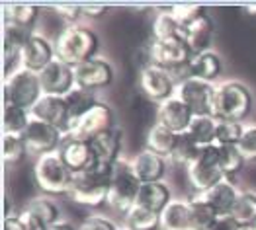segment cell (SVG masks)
<instances>
[{"mask_svg":"<svg viewBox=\"0 0 256 230\" xmlns=\"http://www.w3.org/2000/svg\"><path fill=\"white\" fill-rule=\"evenodd\" d=\"M55 51H57V59L76 68L78 64L96 57L98 35L82 23L66 25L55 39Z\"/></svg>","mask_w":256,"mask_h":230,"instance_id":"1","label":"cell"},{"mask_svg":"<svg viewBox=\"0 0 256 230\" xmlns=\"http://www.w3.org/2000/svg\"><path fill=\"white\" fill-rule=\"evenodd\" d=\"M252 92L238 80H223L215 84L214 115L217 119L240 121L252 111Z\"/></svg>","mask_w":256,"mask_h":230,"instance_id":"2","label":"cell"},{"mask_svg":"<svg viewBox=\"0 0 256 230\" xmlns=\"http://www.w3.org/2000/svg\"><path fill=\"white\" fill-rule=\"evenodd\" d=\"M34 176L45 195H68L76 174L64 164L59 152H51L38 158Z\"/></svg>","mask_w":256,"mask_h":230,"instance_id":"3","label":"cell"},{"mask_svg":"<svg viewBox=\"0 0 256 230\" xmlns=\"http://www.w3.org/2000/svg\"><path fill=\"white\" fill-rule=\"evenodd\" d=\"M141 186L143 184L133 172L131 162L120 160L116 166L114 182L110 186V193H108V207L126 217L137 205V195L141 191Z\"/></svg>","mask_w":256,"mask_h":230,"instance_id":"4","label":"cell"},{"mask_svg":"<svg viewBox=\"0 0 256 230\" xmlns=\"http://www.w3.org/2000/svg\"><path fill=\"white\" fill-rule=\"evenodd\" d=\"M43 88L40 74L22 68L4 78V105H16L32 111L34 105L42 100Z\"/></svg>","mask_w":256,"mask_h":230,"instance_id":"5","label":"cell"},{"mask_svg":"<svg viewBox=\"0 0 256 230\" xmlns=\"http://www.w3.org/2000/svg\"><path fill=\"white\" fill-rule=\"evenodd\" d=\"M149 55L150 64L172 72L174 78L178 74H182V80L188 78L186 70H188V64L194 55L184 39H164V41L152 39L149 47Z\"/></svg>","mask_w":256,"mask_h":230,"instance_id":"6","label":"cell"},{"mask_svg":"<svg viewBox=\"0 0 256 230\" xmlns=\"http://www.w3.org/2000/svg\"><path fill=\"white\" fill-rule=\"evenodd\" d=\"M186 170H188V180L198 193H204L217 186L219 182L227 180V176L221 168V162H219V150L215 145L202 148L200 156Z\"/></svg>","mask_w":256,"mask_h":230,"instance_id":"7","label":"cell"},{"mask_svg":"<svg viewBox=\"0 0 256 230\" xmlns=\"http://www.w3.org/2000/svg\"><path fill=\"white\" fill-rule=\"evenodd\" d=\"M24 139H26L30 154L40 158V156L51 154V152H59V148L63 147L64 133L61 129L49 125L32 115L30 123L24 131Z\"/></svg>","mask_w":256,"mask_h":230,"instance_id":"8","label":"cell"},{"mask_svg":"<svg viewBox=\"0 0 256 230\" xmlns=\"http://www.w3.org/2000/svg\"><path fill=\"white\" fill-rule=\"evenodd\" d=\"M174 96L188 105L194 115H214L215 84L188 76L176 84Z\"/></svg>","mask_w":256,"mask_h":230,"instance_id":"9","label":"cell"},{"mask_svg":"<svg viewBox=\"0 0 256 230\" xmlns=\"http://www.w3.org/2000/svg\"><path fill=\"white\" fill-rule=\"evenodd\" d=\"M112 129H116V113L108 104L98 102L64 137L90 141V139H94L106 131H112Z\"/></svg>","mask_w":256,"mask_h":230,"instance_id":"10","label":"cell"},{"mask_svg":"<svg viewBox=\"0 0 256 230\" xmlns=\"http://www.w3.org/2000/svg\"><path fill=\"white\" fill-rule=\"evenodd\" d=\"M139 84H141L143 94L149 100L156 102V104H162L164 100H168V98L174 96L178 80L174 78V74L168 72V70L158 68L154 64H147V66L141 68Z\"/></svg>","mask_w":256,"mask_h":230,"instance_id":"11","label":"cell"},{"mask_svg":"<svg viewBox=\"0 0 256 230\" xmlns=\"http://www.w3.org/2000/svg\"><path fill=\"white\" fill-rule=\"evenodd\" d=\"M114 76H116V70H114L112 63L102 57H94L74 68L76 86L84 88V90H92V92L108 88L114 82Z\"/></svg>","mask_w":256,"mask_h":230,"instance_id":"12","label":"cell"},{"mask_svg":"<svg viewBox=\"0 0 256 230\" xmlns=\"http://www.w3.org/2000/svg\"><path fill=\"white\" fill-rule=\"evenodd\" d=\"M40 82L45 96H66L70 90L76 88L74 66L63 63L61 59H55L40 72Z\"/></svg>","mask_w":256,"mask_h":230,"instance_id":"13","label":"cell"},{"mask_svg":"<svg viewBox=\"0 0 256 230\" xmlns=\"http://www.w3.org/2000/svg\"><path fill=\"white\" fill-rule=\"evenodd\" d=\"M55 59H57L55 43H51L40 33H32V37L28 39L24 51H22V68L40 74L43 68L49 66Z\"/></svg>","mask_w":256,"mask_h":230,"instance_id":"14","label":"cell"},{"mask_svg":"<svg viewBox=\"0 0 256 230\" xmlns=\"http://www.w3.org/2000/svg\"><path fill=\"white\" fill-rule=\"evenodd\" d=\"M192 109L184 104L182 100H178L176 96L164 100L162 104H158V107H156V123L170 129L172 133H176V135L188 133V127L192 123Z\"/></svg>","mask_w":256,"mask_h":230,"instance_id":"15","label":"cell"},{"mask_svg":"<svg viewBox=\"0 0 256 230\" xmlns=\"http://www.w3.org/2000/svg\"><path fill=\"white\" fill-rule=\"evenodd\" d=\"M108 193H110L108 186H102V184L90 180L84 174H76L72 188L68 191V197L76 205H82L88 209H98L102 205H108Z\"/></svg>","mask_w":256,"mask_h":230,"instance_id":"16","label":"cell"},{"mask_svg":"<svg viewBox=\"0 0 256 230\" xmlns=\"http://www.w3.org/2000/svg\"><path fill=\"white\" fill-rule=\"evenodd\" d=\"M240 193L242 191L236 188L235 182L227 178V180L219 182L217 186H214V188L208 189V191H204V193H196V197H200L202 201H206L219 217H227V215H233Z\"/></svg>","mask_w":256,"mask_h":230,"instance_id":"17","label":"cell"},{"mask_svg":"<svg viewBox=\"0 0 256 230\" xmlns=\"http://www.w3.org/2000/svg\"><path fill=\"white\" fill-rule=\"evenodd\" d=\"M32 115L49 125L61 129L64 135L68 133L70 121H68V107L64 102V96H45L43 94L42 100L34 105Z\"/></svg>","mask_w":256,"mask_h":230,"instance_id":"18","label":"cell"},{"mask_svg":"<svg viewBox=\"0 0 256 230\" xmlns=\"http://www.w3.org/2000/svg\"><path fill=\"white\" fill-rule=\"evenodd\" d=\"M131 162L133 172L137 174V178L141 180V184H154V182H162L164 174H166V166H168V158L154 154L150 150H141L139 154H135Z\"/></svg>","mask_w":256,"mask_h":230,"instance_id":"19","label":"cell"},{"mask_svg":"<svg viewBox=\"0 0 256 230\" xmlns=\"http://www.w3.org/2000/svg\"><path fill=\"white\" fill-rule=\"evenodd\" d=\"M59 154L64 160V164L74 174H82L86 168L94 162V152L90 147V141L74 139V137H64L63 147L59 148Z\"/></svg>","mask_w":256,"mask_h":230,"instance_id":"20","label":"cell"},{"mask_svg":"<svg viewBox=\"0 0 256 230\" xmlns=\"http://www.w3.org/2000/svg\"><path fill=\"white\" fill-rule=\"evenodd\" d=\"M90 147L94 152V160L118 164L122 158V131L116 127L112 131H106L94 139H90Z\"/></svg>","mask_w":256,"mask_h":230,"instance_id":"21","label":"cell"},{"mask_svg":"<svg viewBox=\"0 0 256 230\" xmlns=\"http://www.w3.org/2000/svg\"><path fill=\"white\" fill-rule=\"evenodd\" d=\"M186 72L190 78L215 84V80H219V76L223 74V59L215 51H206V53L194 55Z\"/></svg>","mask_w":256,"mask_h":230,"instance_id":"22","label":"cell"},{"mask_svg":"<svg viewBox=\"0 0 256 230\" xmlns=\"http://www.w3.org/2000/svg\"><path fill=\"white\" fill-rule=\"evenodd\" d=\"M184 41L190 47L192 55H200L206 51H212L214 43V21L210 16H204L202 20L192 23L184 29Z\"/></svg>","mask_w":256,"mask_h":230,"instance_id":"23","label":"cell"},{"mask_svg":"<svg viewBox=\"0 0 256 230\" xmlns=\"http://www.w3.org/2000/svg\"><path fill=\"white\" fill-rule=\"evenodd\" d=\"M172 201V191L164 182H154V184H143L141 191L137 195V205L143 209H149L156 215L168 207Z\"/></svg>","mask_w":256,"mask_h":230,"instance_id":"24","label":"cell"},{"mask_svg":"<svg viewBox=\"0 0 256 230\" xmlns=\"http://www.w3.org/2000/svg\"><path fill=\"white\" fill-rule=\"evenodd\" d=\"M42 8L36 4H4L2 6V23H12L34 31L40 21Z\"/></svg>","mask_w":256,"mask_h":230,"instance_id":"25","label":"cell"},{"mask_svg":"<svg viewBox=\"0 0 256 230\" xmlns=\"http://www.w3.org/2000/svg\"><path fill=\"white\" fill-rule=\"evenodd\" d=\"M64 102H66V107H68V121H70L68 131H70V129L76 125L100 100H98L96 92L84 90V88H78V86H76L74 90H70V92L64 96Z\"/></svg>","mask_w":256,"mask_h":230,"instance_id":"26","label":"cell"},{"mask_svg":"<svg viewBox=\"0 0 256 230\" xmlns=\"http://www.w3.org/2000/svg\"><path fill=\"white\" fill-rule=\"evenodd\" d=\"M190 201L172 199L168 207L160 213V229L158 230H190Z\"/></svg>","mask_w":256,"mask_h":230,"instance_id":"27","label":"cell"},{"mask_svg":"<svg viewBox=\"0 0 256 230\" xmlns=\"http://www.w3.org/2000/svg\"><path fill=\"white\" fill-rule=\"evenodd\" d=\"M176 141H178L176 133H172L170 129H166V127L154 123L149 129V133H147V150L154 152V154H160V156L170 160L174 147H176Z\"/></svg>","mask_w":256,"mask_h":230,"instance_id":"28","label":"cell"},{"mask_svg":"<svg viewBox=\"0 0 256 230\" xmlns=\"http://www.w3.org/2000/svg\"><path fill=\"white\" fill-rule=\"evenodd\" d=\"M152 39L164 41V39H184V27L172 16L170 8L160 10L152 21Z\"/></svg>","mask_w":256,"mask_h":230,"instance_id":"29","label":"cell"},{"mask_svg":"<svg viewBox=\"0 0 256 230\" xmlns=\"http://www.w3.org/2000/svg\"><path fill=\"white\" fill-rule=\"evenodd\" d=\"M188 133L202 147H212L215 145L217 117L215 115H194L192 123L188 127Z\"/></svg>","mask_w":256,"mask_h":230,"instance_id":"30","label":"cell"},{"mask_svg":"<svg viewBox=\"0 0 256 230\" xmlns=\"http://www.w3.org/2000/svg\"><path fill=\"white\" fill-rule=\"evenodd\" d=\"M202 148L204 147L198 141H194L192 137H190V133H182V135H178V141H176V147H174L170 160L174 164L188 168L200 156Z\"/></svg>","mask_w":256,"mask_h":230,"instance_id":"31","label":"cell"},{"mask_svg":"<svg viewBox=\"0 0 256 230\" xmlns=\"http://www.w3.org/2000/svg\"><path fill=\"white\" fill-rule=\"evenodd\" d=\"M32 119V111L22 109L16 105H4L2 113V133H14V135H24L26 127Z\"/></svg>","mask_w":256,"mask_h":230,"instance_id":"32","label":"cell"},{"mask_svg":"<svg viewBox=\"0 0 256 230\" xmlns=\"http://www.w3.org/2000/svg\"><path fill=\"white\" fill-rule=\"evenodd\" d=\"M2 154H4L6 164H20L22 160L30 154L24 135L2 133Z\"/></svg>","mask_w":256,"mask_h":230,"instance_id":"33","label":"cell"},{"mask_svg":"<svg viewBox=\"0 0 256 230\" xmlns=\"http://www.w3.org/2000/svg\"><path fill=\"white\" fill-rule=\"evenodd\" d=\"M217 217L219 215L200 197L190 199V223H192L190 230H210L217 221Z\"/></svg>","mask_w":256,"mask_h":230,"instance_id":"34","label":"cell"},{"mask_svg":"<svg viewBox=\"0 0 256 230\" xmlns=\"http://www.w3.org/2000/svg\"><path fill=\"white\" fill-rule=\"evenodd\" d=\"M124 219H126V227L131 230L160 229V215H156V213H152L149 209H143L139 205H135Z\"/></svg>","mask_w":256,"mask_h":230,"instance_id":"35","label":"cell"},{"mask_svg":"<svg viewBox=\"0 0 256 230\" xmlns=\"http://www.w3.org/2000/svg\"><path fill=\"white\" fill-rule=\"evenodd\" d=\"M217 147V145H215ZM219 150V162L221 168L225 172V176L229 180H233L235 176H238L242 172V168L246 164V158L242 156V152L238 150L236 145H229V147H217Z\"/></svg>","mask_w":256,"mask_h":230,"instance_id":"36","label":"cell"},{"mask_svg":"<svg viewBox=\"0 0 256 230\" xmlns=\"http://www.w3.org/2000/svg\"><path fill=\"white\" fill-rule=\"evenodd\" d=\"M233 219L244 229L256 223V193L252 191H242L233 211Z\"/></svg>","mask_w":256,"mask_h":230,"instance_id":"37","label":"cell"},{"mask_svg":"<svg viewBox=\"0 0 256 230\" xmlns=\"http://www.w3.org/2000/svg\"><path fill=\"white\" fill-rule=\"evenodd\" d=\"M26 209L34 211L36 215H40L49 227H53V225H57L59 221H63V219H61V209H59L57 203H55L53 199H49L47 195L36 197V199H32V201H28V203H26Z\"/></svg>","mask_w":256,"mask_h":230,"instance_id":"38","label":"cell"},{"mask_svg":"<svg viewBox=\"0 0 256 230\" xmlns=\"http://www.w3.org/2000/svg\"><path fill=\"white\" fill-rule=\"evenodd\" d=\"M244 123L231 121V119H217V133H215V145L217 147H229L238 145L240 135H242Z\"/></svg>","mask_w":256,"mask_h":230,"instance_id":"39","label":"cell"},{"mask_svg":"<svg viewBox=\"0 0 256 230\" xmlns=\"http://www.w3.org/2000/svg\"><path fill=\"white\" fill-rule=\"evenodd\" d=\"M172 16L178 20V23L186 29L198 20H202L206 16V8L198 6V4H180V6H172L170 8Z\"/></svg>","mask_w":256,"mask_h":230,"instance_id":"40","label":"cell"},{"mask_svg":"<svg viewBox=\"0 0 256 230\" xmlns=\"http://www.w3.org/2000/svg\"><path fill=\"white\" fill-rule=\"evenodd\" d=\"M236 147L242 152V156L246 158V162H256V123L244 125Z\"/></svg>","mask_w":256,"mask_h":230,"instance_id":"41","label":"cell"},{"mask_svg":"<svg viewBox=\"0 0 256 230\" xmlns=\"http://www.w3.org/2000/svg\"><path fill=\"white\" fill-rule=\"evenodd\" d=\"M51 10L57 12L59 18L64 20L66 25L80 23V18L84 16V8L82 6H76V4H57V6H51Z\"/></svg>","mask_w":256,"mask_h":230,"instance_id":"42","label":"cell"},{"mask_svg":"<svg viewBox=\"0 0 256 230\" xmlns=\"http://www.w3.org/2000/svg\"><path fill=\"white\" fill-rule=\"evenodd\" d=\"M118 225L104 215H90L80 223L78 230H116Z\"/></svg>","mask_w":256,"mask_h":230,"instance_id":"43","label":"cell"},{"mask_svg":"<svg viewBox=\"0 0 256 230\" xmlns=\"http://www.w3.org/2000/svg\"><path fill=\"white\" fill-rule=\"evenodd\" d=\"M210 230H242V227L233 219V215H227V217H217V221Z\"/></svg>","mask_w":256,"mask_h":230,"instance_id":"44","label":"cell"},{"mask_svg":"<svg viewBox=\"0 0 256 230\" xmlns=\"http://www.w3.org/2000/svg\"><path fill=\"white\" fill-rule=\"evenodd\" d=\"M4 230H28L24 221H22L20 213H6V219H4Z\"/></svg>","mask_w":256,"mask_h":230,"instance_id":"45","label":"cell"},{"mask_svg":"<svg viewBox=\"0 0 256 230\" xmlns=\"http://www.w3.org/2000/svg\"><path fill=\"white\" fill-rule=\"evenodd\" d=\"M86 18H102L108 12V6H82Z\"/></svg>","mask_w":256,"mask_h":230,"instance_id":"46","label":"cell"},{"mask_svg":"<svg viewBox=\"0 0 256 230\" xmlns=\"http://www.w3.org/2000/svg\"><path fill=\"white\" fill-rule=\"evenodd\" d=\"M51 230H78V229H76L74 225H70L68 221H59L57 225L51 227Z\"/></svg>","mask_w":256,"mask_h":230,"instance_id":"47","label":"cell"},{"mask_svg":"<svg viewBox=\"0 0 256 230\" xmlns=\"http://www.w3.org/2000/svg\"><path fill=\"white\" fill-rule=\"evenodd\" d=\"M246 12H250V14H256V6H246Z\"/></svg>","mask_w":256,"mask_h":230,"instance_id":"48","label":"cell"},{"mask_svg":"<svg viewBox=\"0 0 256 230\" xmlns=\"http://www.w3.org/2000/svg\"><path fill=\"white\" fill-rule=\"evenodd\" d=\"M242 230H256V223H252L250 227H244V229H242Z\"/></svg>","mask_w":256,"mask_h":230,"instance_id":"49","label":"cell"},{"mask_svg":"<svg viewBox=\"0 0 256 230\" xmlns=\"http://www.w3.org/2000/svg\"><path fill=\"white\" fill-rule=\"evenodd\" d=\"M116 230H131V229H128L126 225H122V227H118V229H116Z\"/></svg>","mask_w":256,"mask_h":230,"instance_id":"50","label":"cell"}]
</instances>
